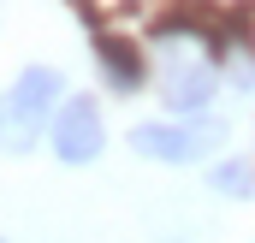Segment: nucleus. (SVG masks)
I'll return each mask as SVG.
<instances>
[{
  "mask_svg": "<svg viewBox=\"0 0 255 243\" xmlns=\"http://www.w3.org/2000/svg\"><path fill=\"white\" fill-rule=\"evenodd\" d=\"M220 142H226L220 119H142V124H130V154H142L154 166H202V160H214Z\"/></svg>",
  "mask_w": 255,
  "mask_h": 243,
  "instance_id": "obj_3",
  "label": "nucleus"
},
{
  "mask_svg": "<svg viewBox=\"0 0 255 243\" xmlns=\"http://www.w3.org/2000/svg\"><path fill=\"white\" fill-rule=\"evenodd\" d=\"M208 190L214 196H232V202H250L255 196V160L250 154H226L208 166Z\"/></svg>",
  "mask_w": 255,
  "mask_h": 243,
  "instance_id": "obj_6",
  "label": "nucleus"
},
{
  "mask_svg": "<svg viewBox=\"0 0 255 243\" xmlns=\"http://www.w3.org/2000/svg\"><path fill=\"white\" fill-rule=\"evenodd\" d=\"M0 243H12V238H0Z\"/></svg>",
  "mask_w": 255,
  "mask_h": 243,
  "instance_id": "obj_7",
  "label": "nucleus"
},
{
  "mask_svg": "<svg viewBox=\"0 0 255 243\" xmlns=\"http://www.w3.org/2000/svg\"><path fill=\"white\" fill-rule=\"evenodd\" d=\"M148 54H154V95L166 119H208L220 95V30L178 12L148 36Z\"/></svg>",
  "mask_w": 255,
  "mask_h": 243,
  "instance_id": "obj_1",
  "label": "nucleus"
},
{
  "mask_svg": "<svg viewBox=\"0 0 255 243\" xmlns=\"http://www.w3.org/2000/svg\"><path fill=\"white\" fill-rule=\"evenodd\" d=\"M65 107V77L54 65H24L0 89V154H30Z\"/></svg>",
  "mask_w": 255,
  "mask_h": 243,
  "instance_id": "obj_2",
  "label": "nucleus"
},
{
  "mask_svg": "<svg viewBox=\"0 0 255 243\" xmlns=\"http://www.w3.org/2000/svg\"><path fill=\"white\" fill-rule=\"evenodd\" d=\"M95 65H101V77H107V89L113 95H136L142 83H148V60L130 48L125 36H95Z\"/></svg>",
  "mask_w": 255,
  "mask_h": 243,
  "instance_id": "obj_5",
  "label": "nucleus"
},
{
  "mask_svg": "<svg viewBox=\"0 0 255 243\" xmlns=\"http://www.w3.org/2000/svg\"><path fill=\"white\" fill-rule=\"evenodd\" d=\"M48 142H54V160H60V166H89V160H101V148H107L101 101H95V95H65Z\"/></svg>",
  "mask_w": 255,
  "mask_h": 243,
  "instance_id": "obj_4",
  "label": "nucleus"
}]
</instances>
